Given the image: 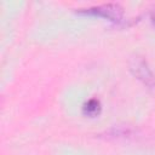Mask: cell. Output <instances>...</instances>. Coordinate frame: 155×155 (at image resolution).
Returning a JSON list of instances; mask_svg holds the SVG:
<instances>
[{"label": "cell", "instance_id": "cell-1", "mask_svg": "<svg viewBox=\"0 0 155 155\" xmlns=\"http://www.w3.org/2000/svg\"><path fill=\"white\" fill-rule=\"evenodd\" d=\"M130 69L132 74L148 87H155V74L143 57L134 56L130 59Z\"/></svg>", "mask_w": 155, "mask_h": 155}, {"label": "cell", "instance_id": "cell-2", "mask_svg": "<svg viewBox=\"0 0 155 155\" xmlns=\"http://www.w3.org/2000/svg\"><path fill=\"white\" fill-rule=\"evenodd\" d=\"M85 13H90V15H96V16H101L104 17L110 21H120L122 17V8L119 5L115 4H108V5H101L97 7H91L86 11H82Z\"/></svg>", "mask_w": 155, "mask_h": 155}, {"label": "cell", "instance_id": "cell-3", "mask_svg": "<svg viewBox=\"0 0 155 155\" xmlns=\"http://www.w3.org/2000/svg\"><path fill=\"white\" fill-rule=\"evenodd\" d=\"M84 113L88 116H96L99 114L101 111V103L98 99L96 98H92V99H88L85 104H84V108H82Z\"/></svg>", "mask_w": 155, "mask_h": 155}]
</instances>
